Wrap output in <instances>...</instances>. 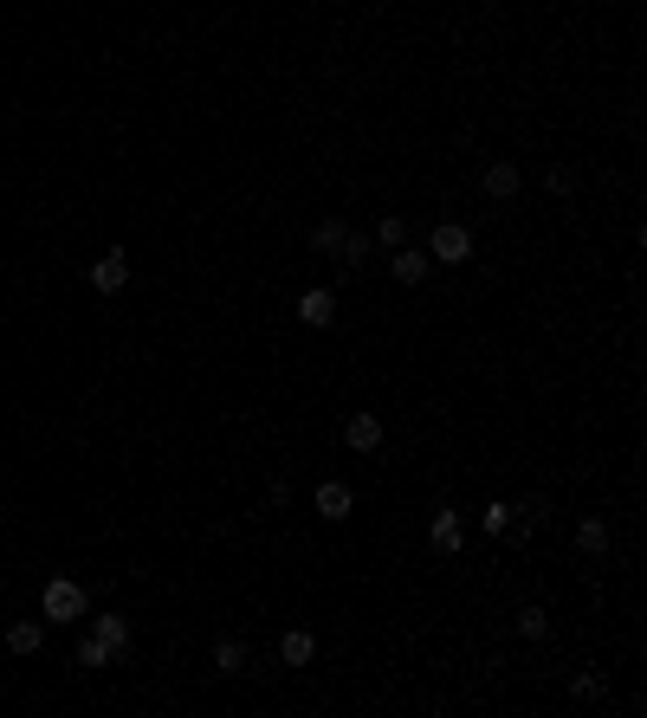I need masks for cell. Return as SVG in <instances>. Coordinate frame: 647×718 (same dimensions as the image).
Instances as JSON below:
<instances>
[{
  "label": "cell",
  "mask_w": 647,
  "mask_h": 718,
  "mask_svg": "<svg viewBox=\"0 0 647 718\" xmlns=\"http://www.w3.org/2000/svg\"><path fill=\"white\" fill-rule=\"evenodd\" d=\"M39 615H46V621H85L91 615V596L72 583V576H52L46 596H39Z\"/></svg>",
  "instance_id": "obj_1"
},
{
  "label": "cell",
  "mask_w": 647,
  "mask_h": 718,
  "mask_svg": "<svg viewBox=\"0 0 647 718\" xmlns=\"http://www.w3.org/2000/svg\"><path fill=\"white\" fill-rule=\"evenodd\" d=\"M428 259L434 266H466V259H473V227H460V220H434Z\"/></svg>",
  "instance_id": "obj_2"
},
{
  "label": "cell",
  "mask_w": 647,
  "mask_h": 718,
  "mask_svg": "<svg viewBox=\"0 0 647 718\" xmlns=\"http://www.w3.org/2000/svg\"><path fill=\"white\" fill-rule=\"evenodd\" d=\"M428 544L440 550V557H460L466 550V518L453 512V505H440V512L428 518Z\"/></svg>",
  "instance_id": "obj_3"
},
{
  "label": "cell",
  "mask_w": 647,
  "mask_h": 718,
  "mask_svg": "<svg viewBox=\"0 0 647 718\" xmlns=\"http://www.w3.org/2000/svg\"><path fill=\"white\" fill-rule=\"evenodd\" d=\"M298 324H305V330H330V324H337V292H330V285L298 292Z\"/></svg>",
  "instance_id": "obj_4"
},
{
  "label": "cell",
  "mask_w": 647,
  "mask_h": 718,
  "mask_svg": "<svg viewBox=\"0 0 647 718\" xmlns=\"http://www.w3.org/2000/svg\"><path fill=\"white\" fill-rule=\"evenodd\" d=\"M123 285H130V253H117L110 246L104 259H91V292H104V298H117Z\"/></svg>",
  "instance_id": "obj_5"
},
{
  "label": "cell",
  "mask_w": 647,
  "mask_h": 718,
  "mask_svg": "<svg viewBox=\"0 0 647 718\" xmlns=\"http://www.w3.org/2000/svg\"><path fill=\"white\" fill-rule=\"evenodd\" d=\"M389 272H395V285H428V272H434L428 246H395V253H389Z\"/></svg>",
  "instance_id": "obj_6"
},
{
  "label": "cell",
  "mask_w": 647,
  "mask_h": 718,
  "mask_svg": "<svg viewBox=\"0 0 647 718\" xmlns=\"http://www.w3.org/2000/svg\"><path fill=\"white\" fill-rule=\"evenodd\" d=\"M311 505H318V518H330V524H343V518L356 512V492L343 486V479H324V486L311 492Z\"/></svg>",
  "instance_id": "obj_7"
},
{
  "label": "cell",
  "mask_w": 647,
  "mask_h": 718,
  "mask_svg": "<svg viewBox=\"0 0 647 718\" xmlns=\"http://www.w3.org/2000/svg\"><path fill=\"white\" fill-rule=\"evenodd\" d=\"M479 182H486V195H492V201H518V188H525V169H518L512 156H499L486 175H479Z\"/></svg>",
  "instance_id": "obj_8"
},
{
  "label": "cell",
  "mask_w": 647,
  "mask_h": 718,
  "mask_svg": "<svg viewBox=\"0 0 647 718\" xmlns=\"http://www.w3.org/2000/svg\"><path fill=\"white\" fill-rule=\"evenodd\" d=\"M343 447L350 453H376L382 447V414H350V421H343Z\"/></svg>",
  "instance_id": "obj_9"
},
{
  "label": "cell",
  "mask_w": 647,
  "mask_h": 718,
  "mask_svg": "<svg viewBox=\"0 0 647 718\" xmlns=\"http://www.w3.org/2000/svg\"><path fill=\"white\" fill-rule=\"evenodd\" d=\"M91 634H98V641H104V647H110V654H117V660H123V654H130V621H123L117 609H104V615H91Z\"/></svg>",
  "instance_id": "obj_10"
},
{
  "label": "cell",
  "mask_w": 647,
  "mask_h": 718,
  "mask_svg": "<svg viewBox=\"0 0 647 718\" xmlns=\"http://www.w3.org/2000/svg\"><path fill=\"white\" fill-rule=\"evenodd\" d=\"M279 660H285V667H311V660H318V634H311V628H292V634H285V641H279Z\"/></svg>",
  "instance_id": "obj_11"
},
{
  "label": "cell",
  "mask_w": 647,
  "mask_h": 718,
  "mask_svg": "<svg viewBox=\"0 0 647 718\" xmlns=\"http://www.w3.org/2000/svg\"><path fill=\"white\" fill-rule=\"evenodd\" d=\"M369 253H376V240H369V233H356V227H343V240H337V253H330V259H337V266H369Z\"/></svg>",
  "instance_id": "obj_12"
},
{
  "label": "cell",
  "mask_w": 647,
  "mask_h": 718,
  "mask_svg": "<svg viewBox=\"0 0 647 718\" xmlns=\"http://www.w3.org/2000/svg\"><path fill=\"white\" fill-rule=\"evenodd\" d=\"M7 647H13V654H39V647H46V615H39V621H13Z\"/></svg>",
  "instance_id": "obj_13"
},
{
  "label": "cell",
  "mask_w": 647,
  "mask_h": 718,
  "mask_svg": "<svg viewBox=\"0 0 647 718\" xmlns=\"http://www.w3.org/2000/svg\"><path fill=\"white\" fill-rule=\"evenodd\" d=\"M343 227H350L343 214H324L318 227H311V253H318V259H330V253H337V240H343Z\"/></svg>",
  "instance_id": "obj_14"
},
{
  "label": "cell",
  "mask_w": 647,
  "mask_h": 718,
  "mask_svg": "<svg viewBox=\"0 0 647 718\" xmlns=\"http://www.w3.org/2000/svg\"><path fill=\"white\" fill-rule=\"evenodd\" d=\"M512 499H486V505H479V531H486V537H505V531H512Z\"/></svg>",
  "instance_id": "obj_15"
},
{
  "label": "cell",
  "mask_w": 647,
  "mask_h": 718,
  "mask_svg": "<svg viewBox=\"0 0 647 718\" xmlns=\"http://www.w3.org/2000/svg\"><path fill=\"white\" fill-rule=\"evenodd\" d=\"M576 550H609V518H576Z\"/></svg>",
  "instance_id": "obj_16"
},
{
  "label": "cell",
  "mask_w": 647,
  "mask_h": 718,
  "mask_svg": "<svg viewBox=\"0 0 647 718\" xmlns=\"http://www.w3.org/2000/svg\"><path fill=\"white\" fill-rule=\"evenodd\" d=\"M214 673H220V680L246 673V647H240V641H214Z\"/></svg>",
  "instance_id": "obj_17"
},
{
  "label": "cell",
  "mask_w": 647,
  "mask_h": 718,
  "mask_svg": "<svg viewBox=\"0 0 647 718\" xmlns=\"http://www.w3.org/2000/svg\"><path fill=\"white\" fill-rule=\"evenodd\" d=\"M369 240H376V246H389V253H395V246H408V220H402V214H382Z\"/></svg>",
  "instance_id": "obj_18"
},
{
  "label": "cell",
  "mask_w": 647,
  "mask_h": 718,
  "mask_svg": "<svg viewBox=\"0 0 647 718\" xmlns=\"http://www.w3.org/2000/svg\"><path fill=\"white\" fill-rule=\"evenodd\" d=\"M518 634H525V641H550V615L538 609V602H525V609H518Z\"/></svg>",
  "instance_id": "obj_19"
},
{
  "label": "cell",
  "mask_w": 647,
  "mask_h": 718,
  "mask_svg": "<svg viewBox=\"0 0 647 718\" xmlns=\"http://www.w3.org/2000/svg\"><path fill=\"white\" fill-rule=\"evenodd\" d=\"M78 667H91V673H98V667H117V654H110L98 634H85V641H78Z\"/></svg>",
  "instance_id": "obj_20"
},
{
  "label": "cell",
  "mask_w": 647,
  "mask_h": 718,
  "mask_svg": "<svg viewBox=\"0 0 647 718\" xmlns=\"http://www.w3.org/2000/svg\"><path fill=\"white\" fill-rule=\"evenodd\" d=\"M570 693H576V699H602V693H609V680H602V673H576Z\"/></svg>",
  "instance_id": "obj_21"
},
{
  "label": "cell",
  "mask_w": 647,
  "mask_h": 718,
  "mask_svg": "<svg viewBox=\"0 0 647 718\" xmlns=\"http://www.w3.org/2000/svg\"><path fill=\"white\" fill-rule=\"evenodd\" d=\"M544 188H550V195H570L576 175H570V169H550V175H544Z\"/></svg>",
  "instance_id": "obj_22"
}]
</instances>
